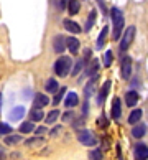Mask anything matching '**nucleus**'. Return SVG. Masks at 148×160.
Wrapping results in <instances>:
<instances>
[{"instance_id":"1","label":"nucleus","mask_w":148,"mask_h":160,"mask_svg":"<svg viewBox=\"0 0 148 160\" xmlns=\"http://www.w3.org/2000/svg\"><path fill=\"white\" fill-rule=\"evenodd\" d=\"M110 17H112V40H120L122 32H123V25H125V18H123V13L120 8L112 7L110 8Z\"/></svg>"},{"instance_id":"2","label":"nucleus","mask_w":148,"mask_h":160,"mask_svg":"<svg viewBox=\"0 0 148 160\" xmlns=\"http://www.w3.org/2000/svg\"><path fill=\"white\" fill-rule=\"evenodd\" d=\"M71 66H73V60L69 56H59L55 61V73L59 78H66L71 71Z\"/></svg>"},{"instance_id":"3","label":"nucleus","mask_w":148,"mask_h":160,"mask_svg":"<svg viewBox=\"0 0 148 160\" xmlns=\"http://www.w3.org/2000/svg\"><path fill=\"white\" fill-rule=\"evenodd\" d=\"M135 27H128L125 33L122 35V40H120V45H118V50H120L122 53H125L128 48H130V45H132V41L135 38Z\"/></svg>"},{"instance_id":"4","label":"nucleus","mask_w":148,"mask_h":160,"mask_svg":"<svg viewBox=\"0 0 148 160\" xmlns=\"http://www.w3.org/2000/svg\"><path fill=\"white\" fill-rule=\"evenodd\" d=\"M78 140L81 142L82 145H86V147H92V145H96V144H97L96 135H94L91 130H87V129H81V130H78Z\"/></svg>"},{"instance_id":"5","label":"nucleus","mask_w":148,"mask_h":160,"mask_svg":"<svg viewBox=\"0 0 148 160\" xmlns=\"http://www.w3.org/2000/svg\"><path fill=\"white\" fill-rule=\"evenodd\" d=\"M120 71H122V78L123 79H130V76H132V58L130 56H123Z\"/></svg>"},{"instance_id":"6","label":"nucleus","mask_w":148,"mask_h":160,"mask_svg":"<svg viewBox=\"0 0 148 160\" xmlns=\"http://www.w3.org/2000/svg\"><path fill=\"white\" fill-rule=\"evenodd\" d=\"M110 86H112V81H105L104 84H102V88L99 89V92H97V104L99 106H102L104 104V101H105V98L109 96V91H110Z\"/></svg>"},{"instance_id":"7","label":"nucleus","mask_w":148,"mask_h":160,"mask_svg":"<svg viewBox=\"0 0 148 160\" xmlns=\"http://www.w3.org/2000/svg\"><path fill=\"white\" fill-rule=\"evenodd\" d=\"M110 116L114 121H118L122 116V102L118 98H114V101H112V106H110Z\"/></svg>"},{"instance_id":"8","label":"nucleus","mask_w":148,"mask_h":160,"mask_svg":"<svg viewBox=\"0 0 148 160\" xmlns=\"http://www.w3.org/2000/svg\"><path fill=\"white\" fill-rule=\"evenodd\" d=\"M135 160H148V145L145 144H137L133 150Z\"/></svg>"},{"instance_id":"9","label":"nucleus","mask_w":148,"mask_h":160,"mask_svg":"<svg viewBox=\"0 0 148 160\" xmlns=\"http://www.w3.org/2000/svg\"><path fill=\"white\" fill-rule=\"evenodd\" d=\"M50 104V99L46 94L43 92H38V94H35V98H33V108L35 109H41V108H45V106H48Z\"/></svg>"},{"instance_id":"10","label":"nucleus","mask_w":148,"mask_h":160,"mask_svg":"<svg viewBox=\"0 0 148 160\" xmlns=\"http://www.w3.org/2000/svg\"><path fill=\"white\" fill-rule=\"evenodd\" d=\"M53 50L56 53H63L66 50V38H64L63 35H56V37L53 38Z\"/></svg>"},{"instance_id":"11","label":"nucleus","mask_w":148,"mask_h":160,"mask_svg":"<svg viewBox=\"0 0 148 160\" xmlns=\"http://www.w3.org/2000/svg\"><path fill=\"white\" fill-rule=\"evenodd\" d=\"M99 69H100V64H99V60H91L87 64H86V76H96L99 74Z\"/></svg>"},{"instance_id":"12","label":"nucleus","mask_w":148,"mask_h":160,"mask_svg":"<svg viewBox=\"0 0 148 160\" xmlns=\"http://www.w3.org/2000/svg\"><path fill=\"white\" fill-rule=\"evenodd\" d=\"M79 46H81V43H79V40L76 38V37H69V38H66V48H68L71 53H73V55H78Z\"/></svg>"},{"instance_id":"13","label":"nucleus","mask_w":148,"mask_h":160,"mask_svg":"<svg viewBox=\"0 0 148 160\" xmlns=\"http://www.w3.org/2000/svg\"><path fill=\"white\" fill-rule=\"evenodd\" d=\"M63 25H64V28H66L69 33H73V35L81 33V27H79L74 20H71V18H66V20L63 22Z\"/></svg>"},{"instance_id":"14","label":"nucleus","mask_w":148,"mask_h":160,"mask_svg":"<svg viewBox=\"0 0 148 160\" xmlns=\"http://www.w3.org/2000/svg\"><path fill=\"white\" fill-rule=\"evenodd\" d=\"M138 99H140V96H138L137 91H128L125 94V104L128 106V108H133V106L138 102Z\"/></svg>"},{"instance_id":"15","label":"nucleus","mask_w":148,"mask_h":160,"mask_svg":"<svg viewBox=\"0 0 148 160\" xmlns=\"http://www.w3.org/2000/svg\"><path fill=\"white\" fill-rule=\"evenodd\" d=\"M64 104H66V108H76L79 104V96L76 92H68L66 99H64Z\"/></svg>"},{"instance_id":"16","label":"nucleus","mask_w":148,"mask_h":160,"mask_svg":"<svg viewBox=\"0 0 148 160\" xmlns=\"http://www.w3.org/2000/svg\"><path fill=\"white\" fill-rule=\"evenodd\" d=\"M146 134V126L145 124H135L133 129H132V135L135 139H141L143 135Z\"/></svg>"},{"instance_id":"17","label":"nucleus","mask_w":148,"mask_h":160,"mask_svg":"<svg viewBox=\"0 0 148 160\" xmlns=\"http://www.w3.org/2000/svg\"><path fill=\"white\" fill-rule=\"evenodd\" d=\"M23 116H25V108H23V106H17V108H13L10 111V119L12 121H20Z\"/></svg>"},{"instance_id":"18","label":"nucleus","mask_w":148,"mask_h":160,"mask_svg":"<svg viewBox=\"0 0 148 160\" xmlns=\"http://www.w3.org/2000/svg\"><path fill=\"white\" fill-rule=\"evenodd\" d=\"M107 33H109V27H104L102 28V32H100L99 35V38L96 41V46H97V50H102L104 46H105V40H107Z\"/></svg>"},{"instance_id":"19","label":"nucleus","mask_w":148,"mask_h":160,"mask_svg":"<svg viewBox=\"0 0 148 160\" xmlns=\"http://www.w3.org/2000/svg\"><path fill=\"white\" fill-rule=\"evenodd\" d=\"M141 116H143V112H141V109H133L132 112H130L128 116V124H132V126H135V124H138Z\"/></svg>"},{"instance_id":"20","label":"nucleus","mask_w":148,"mask_h":160,"mask_svg":"<svg viewBox=\"0 0 148 160\" xmlns=\"http://www.w3.org/2000/svg\"><path fill=\"white\" fill-rule=\"evenodd\" d=\"M96 18H97V12L96 10H91V13H89L87 20H86V27H84V32H91L94 23H96Z\"/></svg>"},{"instance_id":"21","label":"nucleus","mask_w":148,"mask_h":160,"mask_svg":"<svg viewBox=\"0 0 148 160\" xmlns=\"http://www.w3.org/2000/svg\"><path fill=\"white\" fill-rule=\"evenodd\" d=\"M45 89L46 92H56L59 89V84H58V81L55 78H50V79H46L45 82Z\"/></svg>"},{"instance_id":"22","label":"nucleus","mask_w":148,"mask_h":160,"mask_svg":"<svg viewBox=\"0 0 148 160\" xmlns=\"http://www.w3.org/2000/svg\"><path fill=\"white\" fill-rule=\"evenodd\" d=\"M79 10H81V2H79V0H69V2H68V12H69V15L79 13Z\"/></svg>"},{"instance_id":"23","label":"nucleus","mask_w":148,"mask_h":160,"mask_svg":"<svg viewBox=\"0 0 148 160\" xmlns=\"http://www.w3.org/2000/svg\"><path fill=\"white\" fill-rule=\"evenodd\" d=\"M43 117H45V114H43V111H41V109H31V111H30V121H31V122H38V121H41V119H43Z\"/></svg>"},{"instance_id":"24","label":"nucleus","mask_w":148,"mask_h":160,"mask_svg":"<svg viewBox=\"0 0 148 160\" xmlns=\"http://www.w3.org/2000/svg\"><path fill=\"white\" fill-rule=\"evenodd\" d=\"M33 130H35V122L26 121V122L20 124V134H30V132H33Z\"/></svg>"},{"instance_id":"25","label":"nucleus","mask_w":148,"mask_h":160,"mask_svg":"<svg viewBox=\"0 0 148 160\" xmlns=\"http://www.w3.org/2000/svg\"><path fill=\"white\" fill-rule=\"evenodd\" d=\"M18 142H21L20 134H8L7 137H5V144L7 145H15V144H18Z\"/></svg>"},{"instance_id":"26","label":"nucleus","mask_w":148,"mask_h":160,"mask_svg":"<svg viewBox=\"0 0 148 160\" xmlns=\"http://www.w3.org/2000/svg\"><path fill=\"white\" fill-rule=\"evenodd\" d=\"M112 61H114V53H112V50H107L105 55H104V66L109 68L112 64Z\"/></svg>"},{"instance_id":"27","label":"nucleus","mask_w":148,"mask_h":160,"mask_svg":"<svg viewBox=\"0 0 148 160\" xmlns=\"http://www.w3.org/2000/svg\"><path fill=\"white\" fill-rule=\"evenodd\" d=\"M64 94H66V88H59V91H56V96H55V99H53V104H59L63 101V98H64Z\"/></svg>"},{"instance_id":"28","label":"nucleus","mask_w":148,"mask_h":160,"mask_svg":"<svg viewBox=\"0 0 148 160\" xmlns=\"http://www.w3.org/2000/svg\"><path fill=\"white\" fill-rule=\"evenodd\" d=\"M59 117V111L58 109H53L48 116H46V124H53V122H56V119Z\"/></svg>"},{"instance_id":"29","label":"nucleus","mask_w":148,"mask_h":160,"mask_svg":"<svg viewBox=\"0 0 148 160\" xmlns=\"http://www.w3.org/2000/svg\"><path fill=\"white\" fill-rule=\"evenodd\" d=\"M102 150L100 149H94L89 152V160H102Z\"/></svg>"},{"instance_id":"30","label":"nucleus","mask_w":148,"mask_h":160,"mask_svg":"<svg viewBox=\"0 0 148 160\" xmlns=\"http://www.w3.org/2000/svg\"><path fill=\"white\" fill-rule=\"evenodd\" d=\"M97 127H99V129H107V127H109V119H107V117H105L104 114L99 116V119H97Z\"/></svg>"},{"instance_id":"31","label":"nucleus","mask_w":148,"mask_h":160,"mask_svg":"<svg viewBox=\"0 0 148 160\" xmlns=\"http://www.w3.org/2000/svg\"><path fill=\"white\" fill-rule=\"evenodd\" d=\"M82 68H84V61L78 60V61H76V64H74V68H73V76H78V74L81 73Z\"/></svg>"},{"instance_id":"32","label":"nucleus","mask_w":148,"mask_h":160,"mask_svg":"<svg viewBox=\"0 0 148 160\" xmlns=\"http://www.w3.org/2000/svg\"><path fill=\"white\" fill-rule=\"evenodd\" d=\"M12 134V127L5 122H0V135H8Z\"/></svg>"},{"instance_id":"33","label":"nucleus","mask_w":148,"mask_h":160,"mask_svg":"<svg viewBox=\"0 0 148 160\" xmlns=\"http://www.w3.org/2000/svg\"><path fill=\"white\" fill-rule=\"evenodd\" d=\"M92 51L91 50H89V48H86V51H84V58H82V61H84V64H87L89 61H91L92 60Z\"/></svg>"},{"instance_id":"34","label":"nucleus","mask_w":148,"mask_h":160,"mask_svg":"<svg viewBox=\"0 0 148 160\" xmlns=\"http://www.w3.org/2000/svg\"><path fill=\"white\" fill-rule=\"evenodd\" d=\"M84 121H86V116H82L81 119H78V121H74V122H73V127H76V129H79V127L82 126V124H84Z\"/></svg>"},{"instance_id":"35","label":"nucleus","mask_w":148,"mask_h":160,"mask_svg":"<svg viewBox=\"0 0 148 160\" xmlns=\"http://www.w3.org/2000/svg\"><path fill=\"white\" fill-rule=\"evenodd\" d=\"M71 119H74V112H71V111L66 112V114L63 116V121H64V122H69Z\"/></svg>"},{"instance_id":"36","label":"nucleus","mask_w":148,"mask_h":160,"mask_svg":"<svg viewBox=\"0 0 148 160\" xmlns=\"http://www.w3.org/2000/svg\"><path fill=\"white\" fill-rule=\"evenodd\" d=\"M43 139L41 137H36V139H30V140H26V145H33V144H36V142H41Z\"/></svg>"},{"instance_id":"37","label":"nucleus","mask_w":148,"mask_h":160,"mask_svg":"<svg viewBox=\"0 0 148 160\" xmlns=\"http://www.w3.org/2000/svg\"><path fill=\"white\" fill-rule=\"evenodd\" d=\"M59 130H61V126H56L55 129L51 130V137H55V135H58V134H59Z\"/></svg>"},{"instance_id":"38","label":"nucleus","mask_w":148,"mask_h":160,"mask_svg":"<svg viewBox=\"0 0 148 160\" xmlns=\"http://www.w3.org/2000/svg\"><path fill=\"white\" fill-rule=\"evenodd\" d=\"M45 132H46V127H38V129H36V134H38V135L45 134Z\"/></svg>"},{"instance_id":"39","label":"nucleus","mask_w":148,"mask_h":160,"mask_svg":"<svg viewBox=\"0 0 148 160\" xmlns=\"http://www.w3.org/2000/svg\"><path fill=\"white\" fill-rule=\"evenodd\" d=\"M96 2H99V3H100V7H102V10L105 12V7H104V2H102V0H96Z\"/></svg>"},{"instance_id":"40","label":"nucleus","mask_w":148,"mask_h":160,"mask_svg":"<svg viewBox=\"0 0 148 160\" xmlns=\"http://www.w3.org/2000/svg\"><path fill=\"white\" fill-rule=\"evenodd\" d=\"M0 160H5V155H3V152L0 150Z\"/></svg>"},{"instance_id":"41","label":"nucleus","mask_w":148,"mask_h":160,"mask_svg":"<svg viewBox=\"0 0 148 160\" xmlns=\"http://www.w3.org/2000/svg\"><path fill=\"white\" fill-rule=\"evenodd\" d=\"M0 101H2V94H0Z\"/></svg>"},{"instance_id":"42","label":"nucleus","mask_w":148,"mask_h":160,"mask_svg":"<svg viewBox=\"0 0 148 160\" xmlns=\"http://www.w3.org/2000/svg\"><path fill=\"white\" fill-rule=\"evenodd\" d=\"M64 2H66V0H63V3H64Z\"/></svg>"}]
</instances>
